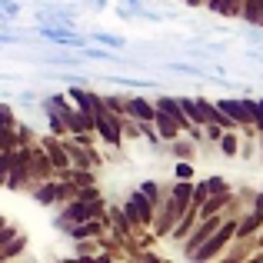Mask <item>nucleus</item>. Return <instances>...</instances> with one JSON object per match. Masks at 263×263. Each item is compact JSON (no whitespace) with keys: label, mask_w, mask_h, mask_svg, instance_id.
<instances>
[{"label":"nucleus","mask_w":263,"mask_h":263,"mask_svg":"<svg viewBox=\"0 0 263 263\" xmlns=\"http://www.w3.org/2000/svg\"><path fill=\"white\" fill-rule=\"evenodd\" d=\"M263 227V213L260 210H253L250 217H243L240 220V227H237V237H250V233H257Z\"/></svg>","instance_id":"obj_6"},{"label":"nucleus","mask_w":263,"mask_h":263,"mask_svg":"<svg viewBox=\"0 0 263 263\" xmlns=\"http://www.w3.org/2000/svg\"><path fill=\"white\" fill-rule=\"evenodd\" d=\"M253 210H260V213H263V193H257V200H253Z\"/></svg>","instance_id":"obj_26"},{"label":"nucleus","mask_w":263,"mask_h":263,"mask_svg":"<svg viewBox=\"0 0 263 263\" xmlns=\"http://www.w3.org/2000/svg\"><path fill=\"white\" fill-rule=\"evenodd\" d=\"M257 127L263 130V97H260V100H257Z\"/></svg>","instance_id":"obj_24"},{"label":"nucleus","mask_w":263,"mask_h":263,"mask_svg":"<svg viewBox=\"0 0 263 263\" xmlns=\"http://www.w3.org/2000/svg\"><path fill=\"white\" fill-rule=\"evenodd\" d=\"M57 200H60V186H40V190H37V203H57Z\"/></svg>","instance_id":"obj_10"},{"label":"nucleus","mask_w":263,"mask_h":263,"mask_svg":"<svg viewBox=\"0 0 263 263\" xmlns=\"http://www.w3.org/2000/svg\"><path fill=\"white\" fill-rule=\"evenodd\" d=\"M157 127H160V134H163V137H177L180 120H177V117H170L167 110H160V107H157Z\"/></svg>","instance_id":"obj_8"},{"label":"nucleus","mask_w":263,"mask_h":263,"mask_svg":"<svg viewBox=\"0 0 263 263\" xmlns=\"http://www.w3.org/2000/svg\"><path fill=\"white\" fill-rule=\"evenodd\" d=\"M220 110H223L227 117H233L237 123H247V114H243V100H237V97H227V100L217 103Z\"/></svg>","instance_id":"obj_5"},{"label":"nucleus","mask_w":263,"mask_h":263,"mask_svg":"<svg viewBox=\"0 0 263 263\" xmlns=\"http://www.w3.org/2000/svg\"><path fill=\"white\" fill-rule=\"evenodd\" d=\"M90 40H97V44H103V47H114V50H120V47H123V40L114 37V33H93Z\"/></svg>","instance_id":"obj_11"},{"label":"nucleus","mask_w":263,"mask_h":263,"mask_svg":"<svg viewBox=\"0 0 263 263\" xmlns=\"http://www.w3.org/2000/svg\"><path fill=\"white\" fill-rule=\"evenodd\" d=\"M180 107H183V114L190 117V123H206V114H203V107H200L197 100H190V97H180Z\"/></svg>","instance_id":"obj_7"},{"label":"nucleus","mask_w":263,"mask_h":263,"mask_svg":"<svg viewBox=\"0 0 263 263\" xmlns=\"http://www.w3.org/2000/svg\"><path fill=\"white\" fill-rule=\"evenodd\" d=\"M150 203L154 200L147 197V193H134V197L127 200V206H123V213H127V220H137V223H150L154 220V213H150Z\"/></svg>","instance_id":"obj_2"},{"label":"nucleus","mask_w":263,"mask_h":263,"mask_svg":"<svg viewBox=\"0 0 263 263\" xmlns=\"http://www.w3.org/2000/svg\"><path fill=\"white\" fill-rule=\"evenodd\" d=\"M190 227H193V213H186V217L180 220V227H174V237H177V240H183L186 233H190Z\"/></svg>","instance_id":"obj_13"},{"label":"nucleus","mask_w":263,"mask_h":263,"mask_svg":"<svg viewBox=\"0 0 263 263\" xmlns=\"http://www.w3.org/2000/svg\"><path fill=\"white\" fill-rule=\"evenodd\" d=\"M127 114H134L140 123H154L157 120V107L147 103L143 97H130V100H127Z\"/></svg>","instance_id":"obj_4"},{"label":"nucleus","mask_w":263,"mask_h":263,"mask_svg":"<svg viewBox=\"0 0 263 263\" xmlns=\"http://www.w3.org/2000/svg\"><path fill=\"white\" fill-rule=\"evenodd\" d=\"M206 137H210V140H220V137H223L220 123H206Z\"/></svg>","instance_id":"obj_19"},{"label":"nucleus","mask_w":263,"mask_h":263,"mask_svg":"<svg viewBox=\"0 0 263 263\" xmlns=\"http://www.w3.org/2000/svg\"><path fill=\"white\" fill-rule=\"evenodd\" d=\"M247 57H250V60H257V64L263 67V53H260V50H247Z\"/></svg>","instance_id":"obj_25"},{"label":"nucleus","mask_w":263,"mask_h":263,"mask_svg":"<svg viewBox=\"0 0 263 263\" xmlns=\"http://www.w3.org/2000/svg\"><path fill=\"white\" fill-rule=\"evenodd\" d=\"M90 183H93V177H90V174H77V186H90Z\"/></svg>","instance_id":"obj_22"},{"label":"nucleus","mask_w":263,"mask_h":263,"mask_svg":"<svg viewBox=\"0 0 263 263\" xmlns=\"http://www.w3.org/2000/svg\"><path fill=\"white\" fill-rule=\"evenodd\" d=\"M100 193H97V186L90 183V186H84V190H77V200H97Z\"/></svg>","instance_id":"obj_17"},{"label":"nucleus","mask_w":263,"mask_h":263,"mask_svg":"<svg viewBox=\"0 0 263 263\" xmlns=\"http://www.w3.org/2000/svg\"><path fill=\"white\" fill-rule=\"evenodd\" d=\"M77 253H80V257H90V253H93V243H80Z\"/></svg>","instance_id":"obj_23"},{"label":"nucleus","mask_w":263,"mask_h":263,"mask_svg":"<svg viewBox=\"0 0 263 263\" xmlns=\"http://www.w3.org/2000/svg\"><path fill=\"white\" fill-rule=\"evenodd\" d=\"M13 237V230H0V243H4V240H10Z\"/></svg>","instance_id":"obj_28"},{"label":"nucleus","mask_w":263,"mask_h":263,"mask_svg":"<svg viewBox=\"0 0 263 263\" xmlns=\"http://www.w3.org/2000/svg\"><path fill=\"white\" fill-rule=\"evenodd\" d=\"M250 44H260L263 47V33H250Z\"/></svg>","instance_id":"obj_27"},{"label":"nucleus","mask_w":263,"mask_h":263,"mask_svg":"<svg viewBox=\"0 0 263 263\" xmlns=\"http://www.w3.org/2000/svg\"><path fill=\"white\" fill-rule=\"evenodd\" d=\"M233 233H237V223H220L217 233H213L210 240H203V243H200L197 250L190 253V260H210V257H217V253L227 247V240H230Z\"/></svg>","instance_id":"obj_1"},{"label":"nucleus","mask_w":263,"mask_h":263,"mask_svg":"<svg viewBox=\"0 0 263 263\" xmlns=\"http://www.w3.org/2000/svg\"><path fill=\"white\" fill-rule=\"evenodd\" d=\"M210 190H213V193H227V183H223L220 177H210Z\"/></svg>","instance_id":"obj_21"},{"label":"nucleus","mask_w":263,"mask_h":263,"mask_svg":"<svg viewBox=\"0 0 263 263\" xmlns=\"http://www.w3.org/2000/svg\"><path fill=\"white\" fill-rule=\"evenodd\" d=\"M220 223H223V220H220L217 213H210V217H206L203 223L197 227V233H190V240H186V257H190V253L197 250V247L203 243V240H210L213 233H217V227H220Z\"/></svg>","instance_id":"obj_3"},{"label":"nucleus","mask_w":263,"mask_h":263,"mask_svg":"<svg viewBox=\"0 0 263 263\" xmlns=\"http://www.w3.org/2000/svg\"><path fill=\"white\" fill-rule=\"evenodd\" d=\"M0 227H4V217H0Z\"/></svg>","instance_id":"obj_30"},{"label":"nucleus","mask_w":263,"mask_h":263,"mask_svg":"<svg viewBox=\"0 0 263 263\" xmlns=\"http://www.w3.org/2000/svg\"><path fill=\"white\" fill-rule=\"evenodd\" d=\"M143 193H147L154 203H160V186H157V183H143Z\"/></svg>","instance_id":"obj_18"},{"label":"nucleus","mask_w":263,"mask_h":263,"mask_svg":"<svg viewBox=\"0 0 263 263\" xmlns=\"http://www.w3.org/2000/svg\"><path fill=\"white\" fill-rule=\"evenodd\" d=\"M174 174H177L180 180H190V177H193V167H190V163H186V160H180V163H177V170H174Z\"/></svg>","instance_id":"obj_16"},{"label":"nucleus","mask_w":263,"mask_h":263,"mask_svg":"<svg viewBox=\"0 0 263 263\" xmlns=\"http://www.w3.org/2000/svg\"><path fill=\"white\" fill-rule=\"evenodd\" d=\"M220 143H223V154H227V157H237V150H240V143H237V137H233V134H227V137H220Z\"/></svg>","instance_id":"obj_12"},{"label":"nucleus","mask_w":263,"mask_h":263,"mask_svg":"<svg viewBox=\"0 0 263 263\" xmlns=\"http://www.w3.org/2000/svg\"><path fill=\"white\" fill-rule=\"evenodd\" d=\"M186 4H206V0H186Z\"/></svg>","instance_id":"obj_29"},{"label":"nucleus","mask_w":263,"mask_h":263,"mask_svg":"<svg viewBox=\"0 0 263 263\" xmlns=\"http://www.w3.org/2000/svg\"><path fill=\"white\" fill-rule=\"evenodd\" d=\"M97 230H100V223H84V227H73V237H90V233H97Z\"/></svg>","instance_id":"obj_15"},{"label":"nucleus","mask_w":263,"mask_h":263,"mask_svg":"<svg viewBox=\"0 0 263 263\" xmlns=\"http://www.w3.org/2000/svg\"><path fill=\"white\" fill-rule=\"evenodd\" d=\"M260 243H263V233H260Z\"/></svg>","instance_id":"obj_31"},{"label":"nucleus","mask_w":263,"mask_h":263,"mask_svg":"<svg viewBox=\"0 0 263 263\" xmlns=\"http://www.w3.org/2000/svg\"><path fill=\"white\" fill-rule=\"evenodd\" d=\"M24 247H27V237H17V240H13V243L4 250V257H17V253L24 250Z\"/></svg>","instance_id":"obj_14"},{"label":"nucleus","mask_w":263,"mask_h":263,"mask_svg":"<svg viewBox=\"0 0 263 263\" xmlns=\"http://www.w3.org/2000/svg\"><path fill=\"white\" fill-rule=\"evenodd\" d=\"M47 154H50V160L57 163V170H67L70 163H67V157H64V150H60V143L57 140H47Z\"/></svg>","instance_id":"obj_9"},{"label":"nucleus","mask_w":263,"mask_h":263,"mask_svg":"<svg viewBox=\"0 0 263 263\" xmlns=\"http://www.w3.org/2000/svg\"><path fill=\"white\" fill-rule=\"evenodd\" d=\"M67 150H70V157H73V160H77V163H80V167H87V157H84V154H80V150H77V147H73V143H67Z\"/></svg>","instance_id":"obj_20"}]
</instances>
